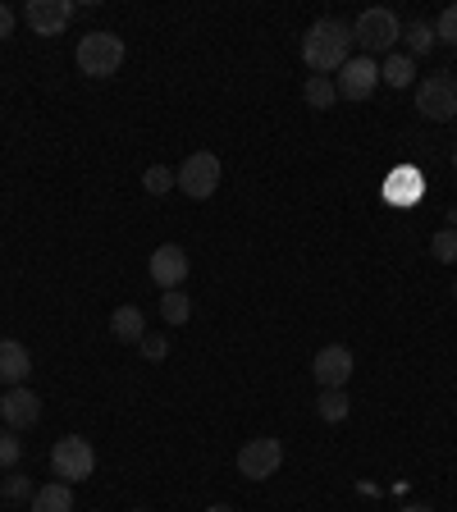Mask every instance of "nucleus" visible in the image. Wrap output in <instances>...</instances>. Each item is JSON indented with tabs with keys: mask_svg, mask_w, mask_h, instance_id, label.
Listing matches in <instances>:
<instances>
[{
	"mask_svg": "<svg viewBox=\"0 0 457 512\" xmlns=\"http://www.w3.org/2000/svg\"><path fill=\"white\" fill-rule=\"evenodd\" d=\"M352 60V23L343 19H316L302 37V64L311 74L330 78Z\"/></svg>",
	"mask_w": 457,
	"mask_h": 512,
	"instance_id": "1",
	"label": "nucleus"
},
{
	"mask_svg": "<svg viewBox=\"0 0 457 512\" xmlns=\"http://www.w3.org/2000/svg\"><path fill=\"white\" fill-rule=\"evenodd\" d=\"M403 37V23L394 10H362L352 23V46H362V55H394V42Z\"/></svg>",
	"mask_w": 457,
	"mask_h": 512,
	"instance_id": "2",
	"label": "nucleus"
},
{
	"mask_svg": "<svg viewBox=\"0 0 457 512\" xmlns=\"http://www.w3.org/2000/svg\"><path fill=\"white\" fill-rule=\"evenodd\" d=\"M119 64H124V42L115 32H87L78 42V69L87 78H115Z\"/></svg>",
	"mask_w": 457,
	"mask_h": 512,
	"instance_id": "3",
	"label": "nucleus"
},
{
	"mask_svg": "<svg viewBox=\"0 0 457 512\" xmlns=\"http://www.w3.org/2000/svg\"><path fill=\"white\" fill-rule=\"evenodd\" d=\"M220 174H224V165L215 151H192L179 165V174H174V188H183L192 202H206V197L220 188Z\"/></svg>",
	"mask_w": 457,
	"mask_h": 512,
	"instance_id": "4",
	"label": "nucleus"
},
{
	"mask_svg": "<svg viewBox=\"0 0 457 512\" xmlns=\"http://www.w3.org/2000/svg\"><path fill=\"white\" fill-rule=\"evenodd\" d=\"M51 471L64 480V485H78V480H87V476L96 471V448L87 444L83 435L55 439V448H51Z\"/></svg>",
	"mask_w": 457,
	"mask_h": 512,
	"instance_id": "5",
	"label": "nucleus"
},
{
	"mask_svg": "<svg viewBox=\"0 0 457 512\" xmlns=\"http://www.w3.org/2000/svg\"><path fill=\"white\" fill-rule=\"evenodd\" d=\"M416 110L430 119V124H448L457 115V83L453 74H430L416 87Z\"/></svg>",
	"mask_w": 457,
	"mask_h": 512,
	"instance_id": "6",
	"label": "nucleus"
},
{
	"mask_svg": "<svg viewBox=\"0 0 457 512\" xmlns=\"http://www.w3.org/2000/svg\"><path fill=\"white\" fill-rule=\"evenodd\" d=\"M279 467H284V444H279L275 435L247 439V444L238 448V476H247V480H270Z\"/></svg>",
	"mask_w": 457,
	"mask_h": 512,
	"instance_id": "7",
	"label": "nucleus"
},
{
	"mask_svg": "<svg viewBox=\"0 0 457 512\" xmlns=\"http://www.w3.org/2000/svg\"><path fill=\"white\" fill-rule=\"evenodd\" d=\"M352 371H357V362H352V348H343V343H325L311 357V375H316L320 389H343L352 380Z\"/></svg>",
	"mask_w": 457,
	"mask_h": 512,
	"instance_id": "8",
	"label": "nucleus"
},
{
	"mask_svg": "<svg viewBox=\"0 0 457 512\" xmlns=\"http://www.w3.org/2000/svg\"><path fill=\"white\" fill-rule=\"evenodd\" d=\"M375 83H380V69H375L371 55H352L339 69V78H334V92H339L343 101H366V96L375 92Z\"/></svg>",
	"mask_w": 457,
	"mask_h": 512,
	"instance_id": "9",
	"label": "nucleus"
},
{
	"mask_svg": "<svg viewBox=\"0 0 457 512\" xmlns=\"http://www.w3.org/2000/svg\"><path fill=\"white\" fill-rule=\"evenodd\" d=\"M147 270H151V279H156V288H165V293H170V288H183L192 261H188V252H183L179 243H160L156 252H151Z\"/></svg>",
	"mask_w": 457,
	"mask_h": 512,
	"instance_id": "10",
	"label": "nucleus"
},
{
	"mask_svg": "<svg viewBox=\"0 0 457 512\" xmlns=\"http://www.w3.org/2000/svg\"><path fill=\"white\" fill-rule=\"evenodd\" d=\"M23 19H28V28L37 37H60L69 28V19H74V0H28Z\"/></svg>",
	"mask_w": 457,
	"mask_h": 512,
	"instance_id": "11",
	"label": "nucleus"
},
{
	"mask_svg": "<svg viewBox=\"0 0 457 512\" xmlns=\"http://www.w3.org/2000/svg\"><path fill=\"white\" fill-rule=\"evenodd\" d=\"M0 416H5V430H28L37 426V416H42V398L32 394L28 384H19V389H5V398H0Z\"/></svg>",
	"mask_w": 457,
	"mask_h": 512,
	"instance_id": "12",
	"label": "nucleus"
},
{
	"mask_svg": "<svg viewBox=\"0 0 457 512\" xmlns=\"http://www.w3.org/2000/svg\"><path fill=\"white\" fill-rule=\"evenodd\" d=\"M28 375H32V352L19 339H0V384L19 389V384H28Z\"/></svg>",
	"mask_w": 457,
	"mask_h": 512,
	"instance_id": "13",
	"label": "nucleus"
},
{
	"mask_svg": "<svg viewBox=\"0 0 457 512\" xmlns=\"http://www.w3.org/2000/svg\"><path fill=\"white\" fill-rule=\"evenodd\" d=\"M110 334H115L119 343H142L147 339V316H142V307H115V316H110Z\"/></svg>",
	"mask_w": 457,
	"mask_h": 512,
	"instance_id": "14",
	"label": "nucleus"
},
{
	"mask_svg": "<svg viewBox=\"0 0 457 512\" xmlns=\"http://www.w3.org/2000/svg\"><path fill=\"white\" fill-rule=\"evenodd\" d=\"M32 512H74V490L55 480V485H37L32 494Z\"/></svg>",
	"mask_w": 457,
	"mask_h": 512,
	"instance_id": "15",
	"label": "nucleus"
},
{
	"mask_svg": "<svg viewBox=\"0 0 457 512\" xmlns=\"http://www.w3.org/2000/svg\"><path fill=\"white\" fill-rule=\"evenodd\" d=\"M302 101H307L311 110H330L334 101H339V92H334V78H320V74H311L307 83H302Z\"/></svg>",
	"mask_w": 457,
	"mask_h": 512,
	"instance_id": "16",
	"label": "nucleus"
},
{
	"mask_svg": "<svg viewBox=\"0 0 457 512\" xmlns=\"http://www.w3.org/2000/svg\"><path fill=\"white\" fill-rule=\"evenodd\" d=\"M160 316L170 320V325H183V320H192V293H183V288L160 293Z\"/></svg>",
	"mask_w": 457,
	"mask_h": 512,
	"instance_id": "17",
	"label": "nucleus"
},
{
	"mask_svg": "<svg viewBox=\"0 0 457 512\" xmlns=\"http://www.w3.org/2000/svg\"><path fill=\"white\" fill-rule=\"evenodd\" d=\"M403 37H407V51H412V60H416V55H430L439 46L435 23H426V19H412V28H407Z\"/></svg>",
	"mask_w": 457,
	"mask_h": 512,
	"instance_id": "18",
	"label": "nucleus"
},
{
	"mask_svg": "<svg viewBox=\"0 0 457 512\" xmlns=\"http://www.w3.org/2000/svg\"><path fill=\"white\" fill-rule=\"evenodd\" d=\"M348 394L343 389H320V398H316V412H320V421H330V426H339L343 416H348Z\"/></svg>",
	"mask_w": 457,
	"mask_h": 512,
	"instance_id": "19",
	"label": "nucleus"
},
{
	"mask_svg": "<svg viewBox=\"0 0 457 512\" xmlns=\"http://www.w3.org/2000/svg\"><path fill=\"white\" fill-rule=\"evenodd\" d=\"M412 55H389V60H384V69H380V78L389 87H412Z\"/></svg>",
	"mask_w": 457,
	"mask_h": 512,
	"instance_id": "20",
	"label": "nucleus"
},
{
	"mask_svg": "<svg viewBox=\"0 0 457 512\" xmlns=\"http://www.w3.org/2000/svg\"><path fill=\"white\" fill-rule=\"evenodd\" d=\"M416 192H421V174H407V170H398L394 174V183H389V188H384V197H389V202H407V197H412L416 202Z\"/></svg>",
	"mask_w": 457,
	"mask_h": 512,
	"instance_id": "21",
	"label": "nucleus"
},
{
	"mask_svg": "<svg viewBox=\"0 0 457 512\" xmlns=\"http://www.w3.org/2000/svg\"><path fill=\"white\" fill-rule=\"evenodd\" d=\"M142 188H147L151 197H165V192L174 188V170L170 165H151V170L142 174Z\"/></svg>",
	"mask_w": 457,
	"mask_h": 512,
	"instance_id": "22",
	"label": "nucleus"
},
{
	"mask_svg": "<svg viewBox=\"0 0 457 512\" xmlns=\"http://www.w3.org/2000/svg\"><path fill=\"white\" fill-rule=\"evenodd\" d=\"M430 256H435V261H457V229H439L435 238H430Z\"/></svg>",
	"mask_w": 457,
	"mask_h": 512,
	"instance_id": "23",
	"label": "nucleus"
},
{
	"mask_svg": "<svg viewBox=\"0 0 457 512\" xmlns=\"http://www.w3.org/2000/svg\"><path fill=\"white\" fill-rule=\"evenodd\" d=\"M435 37L444 46H457V5H448V10L435 19Z\"/></svg>",
	"mask_w": 457,
	"mask_h": 512,
	"instance_id": "24",
	"label": "nucleus"
},
{
	"mask_svg": "<svg viewBox=\"0 0 457 512\" xmlns=\"http://www.w3.org/2000/svg\"><path fill=\"white\" fill-rule=\"evenodd\" d=\"M23 444L14 439V430H0V467H19Z\"/></svg>",
	"mask_w": 457,
	"mask_h": 512,
	"instance_id": "25",
	"label": "nucleus"
},
{
	"mask_svg": "<svg viewBox=\"0 0 457 512\" xmlns=\"http://www.w3.org/2000/svg\"><path fill=\"white\" fill-rule=\"evenodd\" d=\"M138 348H142V357H147V362H165V357H170V339H165V334H147Z\"/></svg>",
	"mask_w": 457,
	"mask_h": 512,
	"instance_id": "26",
	"label": "nucleus"
},
{
	"mask_svg": "<svg viewBox=\"0 0 457 512\" xmlns=\"http://www.w3.org/2000/svg\"><path fill=\"white\" fill-rule=\"evenodd\" d=\"M0 490H5V499H32V494H37V485H32L28 476H5V485H0Z\"/></svg>",
	"mask_w": 457,
	"mask_h": 512,
	"instance_id": "27",
	"label": "nucleus"
},
{
	"mask_svg": "<svg viewBox=\"0 0 457 512\" xmlns=\"http://www.w3.org/2000/svg\"><path fill=\"white\" fill-rule=\"evenodd\" d=\"M10 37H14V10L0 0V42H10Z\"/></svg>",
	"mask_w": 457,
	"mask_h": 512,
	"instance_id": "28",
	"label": "nucleus"
},
{
	"mask_svg": "<svg viewBox=\"0 0 457 512\" xmlns=\"http://www.w3.org/2000/svg\"><path fill=\"white\" fill-rule=\"evenodd\" d=\"M398 512H435L430 503H407V508H398Z\"/></svg>",
	"mask_w": 457,
	"mask_h": 512,
	"instance_id": "29",
	"label": "nucleus"
},
{
	"mask_svg": "<svg viewBox=\"0 0 457 512\" xmlns=\"http://www.w3.org/2000/svg\"><path fill=\"white\" fill-rule=\"evenodd\" d=\"M206 512H234V508H229V503H215V508H206Z\"/></svg>",
	"mask_w": 457,
	"mask_h": 512,
	"instance_id": "30",
	"label": "nucleus"
},
{
	"mask_svg": "<svg viewBox=\"0 0 457 512\" xmlns=\"http://www.w3.org/2000/svg\"><path fill=\"white\" fill-rule=\"evenodd\" d=\"M453 170H457V147H453Z\"/></svg>",
	"mask_w": 457,
	"mask_h": 512,
	"instance_id": "31",
	"label": "nucleus"
},
{
	"mask_svg": "<svg viewBox=\"0 0 457 512\" xmlns=\"http://www.w3.org/2000/svg\"><path fill=\"white\" fill-rule=\"evenodd\" d=\"M133 512H151V508H133Z\"/></svg>",
	"mask_w": 457,
	"mask_h": 512,
	"instance_id": "32",
	"label": "nucleus"
},
{
	"mask_svg": "<svg viewBox=\"0 0 457 512\" xmlns=\"http://www.w3.org/2000/svg\"><path fill=\"white\" fill-rule=\"evenodd\" d=\"M453 298H457V284H453Z\"/></svg>",
	"mask_w": 457,
	"mask_h": 512,
	"instance_id": "33",
	"label": "nucleus"
},
{
	"mask_svg": "<svg viewBox=\"0 0 457 512\" xmlns=\"http://www.w3.org/2000/svg\"><path fill=\"white\" fill-rule=\"evenodd\" d=\"M0 398H5V389H0Z\"/></svg>",
	"mask_w": 457,
	"mask_h": 512,
	"instance_id": "34",
	"label": "nucleus"
},
{
	"mask_svg": "<svg viewBox=\"0 0 457 512\" xmlns=\"http://www.w3.org/2000/svg\"><path fill=\"white\" fill-rule=\"evenodd\" d=\"M453 83H457V74H453Z\"/></svg>",
	"mask_w": 457,
	"mask_h": 512,
	"instance_id": "35",
	"label": "nucleus"
},
{
	"mask_svg": "<svg viewBox=\"0 0 457 512\" xmlns=\"http://www.w3.org/2000/svg\"><path fill=\"white\" fill-rule=\"evenodd\" d=\"M453 119H457V115H453Z\"/></svg>",
	"mask_w": 457,
	"mask_h": 512,
	"instance_id": "36",
	"label": "nucleus"
}]
</instances>
